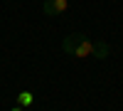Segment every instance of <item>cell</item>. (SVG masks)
Segmentation results:
<instances>
[{
  "mask_svg": "<svg viewBox=\"0 0 123 111\" xmlns=\"http://www.w3.org/2000/svg\"><path fill=\"white\" fill-rule=\"evenodd\" d=\"M67 7H69V0H44V5H42L44 15H49V17H54V15H62Z\"/></svg>",
  "mask_w": 123,
  "mask_h": 111,
  "instance_id": "obj_1",
  "label": "cell"
},
{
  "mask_svg": "<svg viewBox=\"0 0 123 111\" xmlns=\"http://www.w3.org/2000/svg\"><path fill=\"white\" fill-rule=\"evenodd\" d=\"M86 39V35H81V32H74V35H67L64 37V42H62V49H64L67 54H74L76 49H79V45Z\"/></svg>",
  "mask_w": 123,
  "mask_h": 111,
  "instance_id": "obj_2",
  "label": "cell"
},
{
  "mask_svg": "<svg viewBox=\"0 0 123 111\" xmlns=\"http://www.w3.org/2000/svg\"><path fill=\"white\" fill-rule=\"evenodd\" d=\"M108 45L106 42H94V47H91V57H96V59H106L108 57Z\"/></svg>",
  "mask_w": 123,
  "mask_h": 111,
  "instance_id": "obj_3",
  "label": "cell"
},
{
  "mask_svg": "<svg viewBox=\"0 0 123 111\" xmlns=\"http://www.w3.org/2000/svg\"><path fill=\"white\" fill-rule=\"evenodd\" d=\"M91 47H94V42H91V39L86 37L84 42L79 45V49H76V52H74V57H91Z\"/></svg>",
  "mask_w": 123,
  "mask_h": 111,
  "instance_id": "obj_4",
  "label": "cell"
},
{
  "mask_svg": "<svg viewBox=\"0 0 123 111\" xmlns=\"http://www.w3.org/2000/svg\"><path fill=\"white\" fill-rule=\"evenodd\" d=\"M32 101H35V94L32 91H20V96H17V106H32Z\"/></svg>",
  "mask_w": 123,
  "mask_h": 111,
  "instance_id": "obj_5",
  "label": "cell"
},
{
  "mask_svg": "<svg viewBox=\"0 0 123 111\" xmlns=\"http://www.w3.org/2000/svg\"><path fill=\"white\" fill-rule=\"evenodd\" d=\"M10 111H22V106H15V109H10Z\"/></svg>",
  "mask_w": 123,
  "mask_h": 111,
  "instance_id": "obj_6",
  "label": "cell"
}]
</instances>
